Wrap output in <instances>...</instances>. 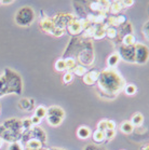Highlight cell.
<instances>
[{
  "label": "cell",
  "mask_w": 149,
  "mask_h": 150,
  "mask_svg": "<svg viewBox=\"0 0 149 150\" xmlns=\"http://www.w3.org/2000/svg\"><path fill=\"white\" fill-rule=\"evenodd\" d=\"M97 81L101 90L106 94H118L126 86L124 79L115 68H106L99 74Z\"/></svg>",
  "instance_id": "cell-1"
},
{
  "label": "cell",
  "mask_w": 149,
  "mask_h": 150,
  "mask_svg": "<svg viewBox=\"0 0 149 150\" xmlns=\"http://www.w3.org/2000/svg\"><path fill=\"white\" fill-rule=\"evenodd\" d=\"M4 78L8 84V91L9 93H14V94H21L22 92V80L18 74L11 69H6L4 70Z\"/></svg>",
  "instance_id": "cell-2"
},
{
  "label": "cell",
  "mask_w": 149,
  "mask_h": 150,
  "mask_svg": "<svg viewBox=\"0 0 149 150\" xmlns=\"http://www.w3.org/2000/svg\"><path fill=\"white\" fill-rule=\"evenodd\" d=\"M35 20V12L31 7H23L16 12L15 22L20 26H28Z\"/></svg>",
  "instance_id": "cell-3"
},
{
  "label": "cell",
  "mask_w": 149,
  "mask_h": 150,
  "mask_svg": "<svg viewBox=\"0 0 149 150\" xmlns=\"http://www.w3.org/2000/svg\"><path fill=\"white\" fill-rule=\"evenodd\" d=\"M135 62L137 64H145L149 58V49L143 43H136L135 45Z\"/></svg>",
  "instance_id": "cell-4"
},
{
  "label": "cell",
  "mask_w": 149,
  "mask_h": 150,
  "mask_svg": "<svg viewBox=\"0 0 149 150\" xmlns=\"http://www.w3.org/2000/svg\"><path fill=\"white\" fill-rule=\"evenodd\" d=\"M118 54L124 61L133 63V62H135V47L134 45L129 47V45H122L120 47V51H119Z\"/></svg>",
  "instance_id": "cell-5"
},
{
  "label": "cell",
  "mask_w": 149,
  "mask_h": 150,
  "mask_svg": "<svg viewBox=\"0 0 149 150\" xmlns=\"http://www.w3.org/2000/svg\"><path fill=\"white\" fill-rule=\"evenodd\" d=\"M74 16H72L71 14H58L54 17L53 23L56 28H61L64 29V27H67L68 23L70 22Z\"/></svg>",
  "instance_id": "cell-6"
},
{
  "label": "cell",
  "mask_w": 149,
  "mask_h": 150,
  "mask_svg": "<svg viewBox=\"0 0 149 150\" xmlns=\"http://www.w3.org/2000/svg\"><path fill=\"white\" fill-rule=\"evenodd\" d=\"M2 126H4V129H7V130L12 131L14 133H18V134H20L21 130H23L22 129V122H21L20 120H16L15 118H12V119L4 121Z\"/></svg>",
  "instance_id": "cell-7"
},
{
  "label": "cell",
  "mask_w": 149,
  "mask_h": 150,
  "mask_svg": "<svg viewBox=\"0 0 149 150\" xmlns=\"http://www.w3.org/2000/svg\"><path fill=\"white\" fill-rule=\"evenodd\" d=\"M67 30L69 31V34H71V35H78L83 30V27L81 26L79 20H77L76 17H74V18L68 23Z\"/></svg>",
  "instance_id": "cell-8"
},
{
  "label": "cell",
  "mask_w": 149,
  "mask_h": 150,
  "mask_svg": "<svg viewBox=\"0 0 149 150\" xmlns=\"http://www.w3.org/2000/svg\"><path fill=\"white\" fill-rule=\"evenodd\" d=\"M98 77H99V72L95 71V70H92V71L87 72V74L83 76V82H84L87 85H93L94 82H96L98 80Z\"/></svg>",
  "instance_id": "cell-9"
},
{
  "label": "cell",
  "mask_w": 149,
  "mask_h": 150,
  "mask_svg": "<svg viewBox=\"0 0 149 150\" xmlns=\"http://www.w3.org/2000/svg\"><path fill=\"white\" fill-rule=\"evenodd\" d=\"M40 26H41V28H42L44 31H47V33H50V34H52V31L54 30V28H55L54 23H53V20L49 18V17H45L44 20L41 21Z\"/></svg>",
  "instance_id": "cell-10"
},
{
  "label": "cell",
  "mask_w": 149,
  "mask_h": 150,
  "mask_svg": "<svg viewBox=\"0 0 149 150\" xmlns=\"http://www.w3.org/2000/svg\"><path fill=\"white\" fill-rule=\"evenodd\" d=\"M48 116H55L64 119L65 112L64 110L62 109L61 107H58V106H51V107L48 108Z\"/></svg>",
  "instance_id": "cell-11"
},
{
  "label": "cell",
  "mask_w": 149,
  "mask_h": 150,
  "mask_svg": "<svg viewBox=\"0 0 149 150\" xmlns=\"http://www.w3.org/2000/svg\"><path fill=\"white\" fill-rule=\"evenodd\" d=\"M31 133H34V135L36 136V137H34V138H37V139H39L41 143L45 142V139H47L44 131L41 130L40 127H38V126H35V127H33V129H31Z\"/></svg>",
  "instance_id": "cell-12"
},
{
  "label": "cell",
  "mask_w": 149,
  "mask_h": 150,
  "mask_svg": "<svg viewBox=\"0 0 149 150\" xmlns=\"http://www.w3.org/2000/svg\"><path fill=\"white\" fill-rule=\"evenodd\" d=\"M77 135H78L79 138L81 139H87L90 135H91V131L88 126H80L77 131Z\"/></svg>",
  "instance_id": "cell-13"
},
{
  "label": "cell",
  "mask_w": 149,
  "mask_h": 150,
  "mask_svg": "<svg viewBox=\"0 0 149 150\" xmlns=\"http://www.w3.org/2000/svg\"><path fill=\"white\" fill-rule=\"evenodd\" d=\"M123 7L121 4V1H114L110 4V7H109V11L111 12V14H119L122 11Z\"/></svg>",
  "instance_id": "cell-14"
},
{
  "label": "cell",
  "mask_w": 149,
  "mask_h": 150,
  "mask_svg": "<svg viewBox=\"0 0 149 150\" xmlns=\"http://www.w3.org/2000/svg\"><path fill=\"white\" fill-rule=\"evenodd\" d=\"M27 147L31 150H39L42 147V143L37 138H31L27 142Z\"/></svg>",
  "instance_id": "cell-15"
},
{
  "label": "cell",
  "mask_w": 149,
  "mask_h": 150,
  "mask_svg": "<svg viewBox=\"0 0 149 150\" xmlns=\"http://www.w3.org/2000/svg\"><path fill=\"white\" fill-rule=\"evenodd\" d=\"M119 61H120V56H119L118 53H114V54L110 55L108 57V61H107L109 68H115L116 66L118 65Z\"/></svg>",
  "instance_id": "cell-16"
},
{
  "label": "cell",
  "mask_w": 149,
  "mask_h": 150,
  "mask_svg": "<svg viewBox=\"0 0 149 150\" xmlns=\"http://www.w3.org/2000/svg\"><path fill=\"white\" fill-rule=\"evenodd\" d=\"M144 122V117L140 112H137L135 113L134 116L132 117V119H131V123H132V125L135 127V126H140Z\"/></svg>",
  "instance_id": "cell-17"
},
{
  "label": "cell",
  "mask_w": 149,
  "mask_h": 150,
  "mask_svg": "<svg viewBox=\"0 0 149 150\" xmlns=\"http://www.w3.org/2000/svg\"><path fill=\"white\" fill-rule=\"evenodd\" d=\"M122 45H129V47H132V45H136V40H135V37H134V35L132 34H129V35H126L123 39H122Z\"/></svg>",
  "instance_id": "cell-18"
},
{
  "label": "cell",
  "mask_w": 149,
  "mask_h": 150,
  "mask_svg": "<svg viewBox=\"0 0 149 150\" xmlns=\"http://www.w3.org/2000/svg\"><path fill=\"white\" fill-rule=\"evenodd\" d=\"M33 104H34V102H33V99L22 98V99L20 100V104H18V106H20L21 109H23V110H28V109H31V107H33Z\"/></svg>",
  "instance_id": "cell-19"
},
{
  "label": "cell",
  "mask_w": 149,
  "mask_h": 150,
  "mask_svg": "<svg viewBox=\"0 0 149 150\" xmlns=\"http://www.w3.org/2000/svg\"><path fill=\"white\" fill-rule=\"evenodd\" d=\"M47 121L48 123L52 126H58L63 122V119L60 118V117H55V116H47Z\"/></svg>",
  "instance_id": "cell-20"
},
{
  "label": "cell",
  "mask_w": 149,
  "mask_h": 150,
  "mask_svg": "<svg viewBox=\"0 0 149 150\" xmlns=\"http://www.w3.org/2000/svg\"><path fill=\"white\" fill-rule=\"evenodd\" d=\"M35 116L38 117L39 119H42V118H44V117H47L48 116V108H45V107H43V106H39V107H37L36 110H35Z\"/></svg>",
  "instance_id": "cell-21"
},
{
  "label": "cell",
  "mask_w": 149,
  "mask_h": 150,
  "mask_svg": "<svg viewBox=\"0 0 149 150\" xmlns=\"http://www.w3.org/2000/svg\"><path fill=\"white\" fill-rule=\"evenodd\" d=\"M93 140L96 142V143H103L104 140L106 139L105 138V132H102V131H98L96 130L93 133Z\"/></svg>",
  "instance_id": "cell-22"
},
{
  "label": "cell",
  "mask_w": 149,
  "mask_h": 150,
  "mask_svg": "<svg viewBox=\"0 0 149 150\" xmlns=\"http://www.w3.org/2000/svg\"><path fill=\"white\" fill-rule=\"evenodd\" d=\"M133 130H134V126H133L132 123L129 122V121H124V122L121 124V131L123 133L130 134V133H132Z\"/></svg>",
  "instance_id": "cell-23"
},
{
  "label": "cell",
  "mask_w": 149,
  "mask_h": 150,
  "mask_svg": "<svg viewBox=\"0 0 149 150\" xmlns=\"http://www.w3.org/2000/svg\"><path fill=\"white\" fill-rule=\"evenodd\" d=\"M7 93H9L7 81H6L4 76H1V77H0V95H4V94H7Z\"/></svg>",
  "instance_id": "cell-24"
},
{
  "label": "cell",
  "mask_w": 149,
  "mask_h": 150,
  "mask_svg": "<svg viewBox=\"0 0 149 150\" xmlns=\"http://www.w3.org/2000/svg\"><path fill=\"white\" fill-rule=\"evenodd\" d=\"M65 65H66V69L68 70H74V67L77 66V62L72 57H68L65 59Z\"/></svg>",
  "instance_id": "cell-25"
},
{
  "label": "cell",
  "mask_w": 149,
  "mask_h": 150,
  "mask_svg": "<svg viewBox=\"0 0 149 150\" xmlns=\"http://www.w3.org/2000/svg\"><path fill=\"white\" fill-rule=\"evenodd\" d=\"M95 31H96V27L91 25V26H88V27L84 29V33H83V36L85 38H91V37H94V34Z\"/></svg>",
  "instance_id": "cell-26"
},
{
  "label": "cell",
  "mask_w": 149,
  "mask_h": 150,
  "mask_svg": "<svg viewBox=\"0 0 149 150\" xmlns=\"http://www.w3.org/2000/svg\"><path fill=\"white\" fill-rule=\"evenodd\" d=\"M72 72H74V75H77V76H83L87 74V68H85L84 66H82V65H77L76 67H74V69L72 70Z\"/></svg>",
  "instance_id": "cell-27"
},
{
  "label": "cell",
  "mask_w": 149,
  "mask_h": 150,
  "mask_svg": "<svg viewBox=\"0 0 149 150\" xmlns=\"http://www.w3.org/2000/svg\"><path fill=\"white\" fill-rule=\"evenodd\" d=\"M55 69L57 70V71H64L66 70V65H65V59L63 58H60L56 61L55 63Z\"/></svg>",
  "instance_id": "cell-28"
},
{
  "label": "cell",
  "mask_w": 149,
  "mask_h": 150,
  "mask_svg": "<svg viewBox=\"0 0 149 150\" xmlns=\"http://www.w3.org/2000/svg\"><path fill=\"white\" fill-rule=\"evenodd\" d=\"M21 122H22V129L25 130V131L31 130V126H33V123H31V118H25V119H23Z\"/></svg>",
  "instance_id": "cell-29"
},
{
  "label": "cell",
  "mask_w": 149,
  "mask_h": 150,
  "mask_svg": "<svg viewBox=\"0 0 149 150\" xmlns=\"http://www.w3.org/2000/svg\"><path fill=\"white\" fill-rule=\"evenodd\" d=\"M124 91H126V94H128V95H134L136 93V86L133 84H128L124 86Z\"/></svg>",
  "instance_id": "cell-30"
},
{
  "label": "cell",
  "mask_w": 149,
  "mask_h": 150,
  "mask_svg": "<svg viewBox=\"0 0 149 150\" xmlns=\"http://www.w3.org/2000/svg\"><path fill=\"white\" fill-rule=\"evenodd\" d=\"M117 35H118V31L116 30L115 27H108V29L106 30V36L110 39H114V38L117 37Z\"/></svg>",
  "instance_id": "cell-31"
},
{
  "label": "cell",
  "mask_w": 149,
  "mask_h": 150,
  "mask_svg": "<svg viewBox=\"0 0 149 150\" xmlns=\"http://www.w3.org/2000/svg\"><path fill=\"white\" fill-rule=\"evenodd\" d=\"M105 36H106V31L99 27V28H96V31H95L94 37L93 38H95V39H103Z\"/></svg>",
  "instance_id": "cell-32"
},
{
  "label": "cell",
  "mask_w": 149,
  "mask_h": 150,
  "mask_svg": "<svg viewBox=\"0 0 149 150\" xmlns=\"http://www.w3.org/2000/svg\"><path fill=\"white\" fill-rule=\"evenodd\" d=\"M8 150H23V147H22V145L20 143L15 142V143H11L9 145Z\"/></svg>",
  "instance_id": "cell-33"
},
{
  "label": "cell",
  "mask_w": 149,
  "mask_h": 150,
  "mask_svg": "<svg viewBox=\"0 0 149 150\" xmlns=\"http://www.w3.org/2000/svg\"><path fill=\"white\" fill-rule=\"evenodd\" d=\"M97 130L102 131V132H105V131L107 130V120H102V121L98 122Z\"/></svg>",
  "instance_id": "cell-34"
},
{
  "label": "cell",
  "mask_w": 149,
  "mask_h": 150,
  "mask_svg": "<svg viewBox=\"0 0 149 150\" xmlns=\"http://www.w3.org/2000/svg\"><path fill=\"white\" fill-rule=\"evenodd\" d=\"M72 79H74V75H72V72H70V71L66 72V74L63 76V81H64V83H69V82L72 81Z\"/></svg>",
  "instance_id": "cell-35"
},
{
  "label": "cell",
  "mask_w": 149,
  "mask_h": 150,
  "mask_svg": "<svg viewBox=\"0 0 149 150\" xmlns=\"http://www.w3.org/2000/svg\"><path fill=\"white\" fill-rule=\"evenodd\" d=\"M105 20H106L105 14H97V15H96V18H95V24H98V25L104 24V21Z\"/></svg>",
  "instance_id": "cell-36"
},
{
  "label": "cell",
  "mask_w": 149,
  "mask_h": 150,
  "mask_svg": "<svg viewBox=\"0 0 149 150\" xmlns=\"http://www.w3.org/2000/svg\"><path fill=\"white\" fill-rule=\"evenodd\" d=\"M143 33H144V36L147 40L149 41V21H147L143 27Z\"/></svg>",
  "instance_id": "cell-37"
},
{
  "label": "cell",
  "mask_w": 149,
  "mask_h": 150,
  "mask_svg": "<svg viewBox=\"0 0 149 150\" xmlns=\"http://www.w3.org/2000/svg\"><path fill=\"white\" fill-rule=\"evenodd\" d=\"M116 135V131L115 130H106L105 131V138L106 139H112Z\"/></svg>",
  "instance_id": "cell-38"
},
{
  "label": "cell",
  "mask_w": 149,
  "mask_h": 150,
  "mask_svg": "<svg viewBox=\"0 0 149 150\" xmlns=\"http://www.w3.org/2000/svg\"><path fill=\"white\" fill-rule=\"evenodd\" d=\"M116 18H117V23H118V26L126 24V17L124 16V15H121V14H120V15H117V16H116Z\"/></svg>",
  "instance_id": "cell-39"
},
{
  "label": "cell",
  "mask_w": 149,
  "mask_h": 150,
  "mask_svg": "<svg viewBox=\"0 0 149 150\" xmlns=\"http://www.w3.org/2000/svg\"><path fill=\"white\" fill-rule=\"evenodd\" d=\"M64 34V29H61V28H54V30L52 31V35L55 36V37H61Z\"/></svg>",
  "instance_id": "cell-40"
},
{
  "label": "cell",
  "mask_w": 149,
  "mask_h": 150,
  "mask_svg": "<svg viewBox=\"0 0 149 150\" xmlns=\"http://www.w3.org/2000/svg\"><path fill=\"white\" fill-rule=\"evenodd\" d=\"M116 122L114 120H107V130H115Z\"/></svg>",
  "instance_id": "cell-41"
},
{
  "label": "cell",
  "mask_w": 149,
  "mask_h": 150,
  "mask_svg": "<svg viewBox=\"0 0 149 150\" xmlns=\"http://www.w3.org/2000/svg\"><path fill=\"white\" fill-rule=\"evenodd\" d=\"M31 123H33V125H36V126L39 125V124H40V122H41V119H39V118H38V117H36L35 115L31 117Z\"/></svg>",
  "instance_id": "cell-42"
},
{
  "label": "cell",
  "mask_w": 149,
  "mask_h": 150,
  "mask_svg": "<svg viewBox=\"0 0 149 150\" xmlns=\"http://www.w3.org/2000/svg\"><path fill=\"white\" fill-rule=\"evenodd\" d=\"M133 4H134L133 0H130V1H121V4L123 8H128V7H130V6H132Z\"/></svg>",
  "instance_id": "cell-43"
},
{
  "label": "cell",
  "mask_w": 149,
  "mask_h": 150,
  "mask_svg": "<svg viewBox=\"0 0 149 150\" xmlns=\"http://www.w3.org/2000/svg\"><path fill=\"white\" fill-rule=\"evenodd\" d=\"M142 150H149V145H147V146H144L142 148Z\"/></svg>",
  "instance_id": "cell-44"
},
{
  "label": "cell",
  "mask_w": 149,
  "mask_h": 150,
  "mask_svg": "<svg viewBox=\"0 0 149 150\" xmlns=\"http://www.w3.org/2000/svg\"><path fill=\"white\" fill-rule=\"evenodd\" d=\"M2 144H4V140H2L1 138H0V148L2 147Z\"/></svg>",
  "instance_id": "cell-45"
},
{
  "label": "cell",
  "mask_w": 149,
  "mask_h": 150,
  "mask_svg": "<svg viewBox=\"0 0 149 150\" xmlns=\"http://www.w3.org/2000/svg\"><path fill=\"white\" fill-rule=\"evenodd\" d=\"M0 111H1V106H0Z\"/></svg>",
  "instance_id": "cell-46"
},
{
  "label": "cell",
  "mask_w": 149,
  "mask_h": 150,
  "mask_svg": "<svg viewBox=\"0 0 149 150\" xmlns=\"http://www.w3.org/2000/svg\"><path fill=\"white\" fill-rule=\"evenodd\" d=\"M0 4H1V0H0Z\"/></svg>",
  "instance_id": "cell-47"
}]
</instances>
